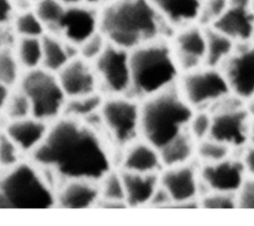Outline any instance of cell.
<instances>
[{"mask_svg": "<svg viewBox=\"0 0 254 226\" xmlns=\"http://www.w3.org/2000/svg\"><path fill=\"white\" fill-rule=\"evenodd\" d=\"M98 7L65 5L64 11L52 32L66 43L79 47L99 31Z\"/></svg>", "mask_w": 254, "mask_h": 226, "instance_id": "7c38bea8", "label": "cell"}, {"mask_svg": "<svg viewBox=\"0 0 254 226\" xmlns=\"http://www.w3.org/2000/svg\"><path fill=\"white\" fill-rule=\"evenodd\" d=\"M32 157L34 164L58 183L69 178L98 182L112 170L108 149L97 130L66 116L56 119L49 127Z\"/></svg>", "mask_w": 254, "mask_h": 226, "instance_id": "6da1fadb", "label": "cell"}, {"mask_svg": "<svg viewBox=\"0 0 254 226\" xmlns=\"http://www.w3.org/2000/svg\"><path fill=\"white\" fill-rule=\"evenodd\" d=\"M14 5L16 6L17 11L18 10H24V9H29V8H33L35 3L38 0H12Z\"/></svg>", "mask_w": 254, "mask_h": 226, "instance_id": "ee69618b", "label": "cell"}, {"mask_svg": "<svg viewBox=\"0 0 254 226\" xmlns=\"http://www.w3.org/2000/svg\"><path fill=\"white\" fill-rule=\"evenodd\" d=\"M0 176V207L45 209L56 204L55 181L36 164L19 163Z\"/></svg>", "mask_w": 254, "mask_h": 226, "instance_id": "5b68a950", "label": "cell"}, {"mask_svg": "<svg viewBox=\"0 0 254 226\" xmlns=\"http://www.w3.org/2000/svg\"><path fill=\"white\" fill-rule=\"evenodd\" d=\"M102 102L103 99L97 92L76 98H66L63 114L84 122L99 112Z\"/></svg>", "mask_w": 254, "mask_h": 226, "instance_id": "4316f807", "label": "cell"}, {"mask_svg": "<svg viewBox=\"0 0 254 226\" xmlns=\"http://www.w3.org/2000/svg\"><path fill=\"white\" fill-rule=\"evenodd\" d=\"M160 185L170 196L172 204L182 207L194 206L202 194L199 166L191 162L182 166L165 168L160 174Z\"/></svg>", "mask_w": 254, "mask_h": 226, "instance_id": "8fae6325", "label": "cell"}, {"mask_svg": "<svg viewBox=\"0 0 254 226\" xmlns=\"http://www.w3.org/2000/svg\"><path fill=\"white\" fill-rule=\"evenodd\" d=\"M98 10L99 31L128 51L175 33L150 0H106Z\"/></svg>", "mask_w": 254, "mask_h": 226, "instance_id": "7a4b0ae2", "label": "cell"}, {"mask_svg": "<svg viewBox=\"0 0 254 226\" xmlns=\"http://www.w3.org/2000/svg\"><path fill=\"white\" fill-rule=\"evenodd\" d=\"M9 92V89L3 87L1 84H0V111L2 110L3 108V105H4V102H5V99L7 97V94Z\"/></svg>", "mask_w": 254, "mask_h": 226, "instance_id": "f6af8a7d", "label": "cell"}, {"mask_svg": "<svg viewBox=\"0 0 254 226\" xmlns=\"http://www.w3.org/2000/svg\"><path fill=\"white\" fill-rule=\"evenodd\" d=\"M121 167L122 170L137 173H160L164 168L160 151L144 139L127 145Z\"/></svg>", "mask_w": 254, "mask_h": 226, "instance_id": "d6986e66", "label": "cell"}, {"mask_svg": "<svg viewBox=\"0 0 254 226\" xmlns=\"http://www.w3.org/2000/svg\"><path fill=\"white\" fill-rule=\"evenodd\" d=\"M49 127L34 116L9 121L4 129L21 152L33 153L44 141Z\"/></svg>", "mask_w": 254, "mask_h": 226, "instance_id": "ffe728a7", "label": "cell"}, {"mask_svg": "<svg viewBox=\"0 0 254 226\" xmlns=\"http://www.w3.org/2000/svg\"><path fill=\"white\" fill-rule=\"evenodd\" d=\"M211 138L233 151L243 150L250 144L251 116L245 102L231 94L210 110Z\"/></svg>", "mask_w": 254, "mask_h": 226, "instance_id": "ba28073f", "label": "cell"}, {"mask_svg": "<svg viewBox=\"0 0 254 226\" xmlns=\"http://www.w3.org/2000/svg\"><path fill=\"white\" fill-rule=\"evenodd\" d=\"M21 153L20 149L10 139L5 130L0 131V168L8 170L21 163Z\"/></svg>", "mask_w": 254, "mask_h": 226, "instance_id": "8d00e7d4", "label": "cell"}, {"mask_svg": "<svg viewBox=\"0 0 254 226\" xmlns=\"http://www.w3.org/2000/svg\"><path fill=\"white\" fill-rule=\"evenodd\" d=\"M109 42L105 36L98 31L78 47V56L83 59L93 62L106 49Z\"/></svg>", "mask_w": 254, "mask_h": 226, "instance_id": "e575fe53", "label": "cell"}, {"mask_svg": "<svg viewBox=\"0 0 254 226\" xmlns=\"http://www.w3.org/2000/svg\"><path fill=\"white\" fill-rule=\"evenodd\" d=\"M17 12L12 0H0V27L10 26Z\"/></svg>", "mask_w": 254, "mask_h": 226, "instance_id": "ab89813d", "label": "cell"}, {"mask_svg": "<svg viewBox=\"0 0 254 226\" xmlns=\"http://www.w3.org/2000/svg\"><path fill=\"white\" fill-rule=\"evenodd\" d=\"M42 67L54 73L59 72L70 59L78 56V47L70 45L59 36L47 32L42 37Z\"/></svg>", "mask_w": 254, "mask_h": 226, "instance_id": "603a6c76", "label": "cell"}, {"mask_svg": "<svg viewBox=\"0 0 254 226\" xmlns=\"http://www.w3.org/2000/svg\"><path fill=\"white\" fill-rule=\"evenodd\" d=\"M2 110L9 121L32 116L31 104L26 94L20 89L7 94Z\"/></svg>", "mask_w": 254, "mask_h": 226, "instance_id": "d6a6232c", "label": "cell"}, {"mask_svg": "<svg viewBox=\"0 0 254 226\" xmlns=\"http://www.w3.org/2000/svg\"><path fill=\"white\" fill-rule=\"evenodd\" d=\"M98 182L100 197L97 203L113 204L114 206H124L126 204L121 172L110 170Z\"/></svg>", "mask_w": 254, "mask_h": 226, "instance_id": "f1b7e54d", "label": "cell"}, {"mask_svg": "<svg viewBox=\"0 0 254 226\" xmlns=\"http://www.w3.org/2000/svg\"><path fill=\"white\" fill-rule=\"evenodd\" d=\"M22 69L13 48L5 47L0 50V84L3 87L10 89L19 83Z\"/></svg>", "mask_w": 254, "mask_h": 226, "instance_id": "f546056e", "label": "cell"}, {"mask_svg": "<svg viewBox=\"0 0 254 226\" xmlns=\"http://www.w3.org/2000/svg\"><path fill=\"white\" fill-rule=\"evenodd\" d=\"M237 207L254 208V177L247 176L243 185L236 193Z\"/></svg>", "mask_w": 254, "mask_h": 226, "instance_id": "f35d334b", "label": "cell"}, {"mask_svg": "<svg viewBox=\"0 0 254 226\" xmlns=\"http://www.w3.org/2000/svg\"><path fill=\"white\" fill-rule=\"evenodd\" d=\"M18 38H42L47 29L33 8L18 10L11 23Z\"/></svg>", "mask_w": 254, "mask_h": 226, "instance_id": "83f0119b", "label": "cell"}, {"mask_svg": "<svg viewBox=\"0 0 254 226\" xmlns=\"http://www.w3.org/2000/svg\"><path fill=\"white\" fill-rule=\"evenodd\" d=\"M198 203L204 208L210 209H228L237 207L236 194L208 191L203 193L198 200Z\"/></svg>", "mask_w": 254, "mask_h": 226, "instance_id": "74e56055", "label": "cell"}, {"mask_svg": "<svg viewBox=\"0 0 254 226\" xmlns=\"http://www.w3.org/2000/svg\"><path fill=\"white\" fill-rule=\"evenodd\" d=\"M175 31L198 23L202 0H150Z\"/></svg>", "mask_w": 254, "mask_h": 226, "instance_id": "44dd1931", "label": "cell"}, {"mask_svg": "<svg viewBox=\"0 0 254 226\" xmlns=\"http://www.w3.org/2000/svg\"><path fill=\"white\" fill-rule=\"evenodd\" d=\"M210 27L220 31L236 44L250 43L254 30V14L249 6L229 4L227 10Z\"/></svg>", "mask_w": 254, "mask_h": 226, "instance_id": "ac0fdd59", "label": "cell"}, {"mask_svg": "<svg viewBox=\"0 0 254 226\" xmlns=\"http://www.w3.org/2000/svg\"><path fill=\"white\" fill-rule=\"evenodd\" d=\"M196 142L187 132L181 134L162 149L160 155L164 168L186 165L195 160Z\"/></svg>", "mask_w": 254, "mask_h": 226, "instance_id": "cb8c5ba5", "label": "cell"}, {"mask_svg": "<svg viewBox=\"0 0 254 226\" xmlns=\"http://www.w3.org/2000/svg\"><path fill=\"white\" fill-rule=\"evenodd\" d=\"M250 144L254 145V117L251 118L250 124Z\"/></svg>", "mask_w": 254, "mask_h": 226, "instance_id": "bcb514c9", "label": "cell"}, {"mask_svg": "<svg viewBox=\"0 0 254 226\" xmlns=\"http://www.w3.org/2000/svg\"><path fill=\"white\" fill-rule=\"evenodd\" d=\"M99 116L101 128L117 145L127 146L140 135V104L128 95L103 100Z\"/></svg>", "mask_w": 254, "mask_h": 226, "instance_id": "9c48e42d", "label": "cell"}, {"mask_svg": "<svg viewBox=\"0 0 254 226\" xmlns=\"http://www.w3.org/2000/svg\"><path fill=\"white\" fill-rule=\"evenodd\" d=\"M249 8H250L251 12L254 14V0H251V1H250V4H249Z\"/></svg>", "mask_w": 254, "mask_h": 226, "instance_id": "7dc6e473", "label": "cell"}, {"mask_svg": "<svg viewBox=\"0 0 254 226\" xmlns=\"http://www.w3.org/2000/svg\"><path fill=\"white\" fill-rule=\"evenodd\" d=\"M199 176L202 194L208 191L236 194L246 180L247 173L241 159L230 156L217 163L200 165Z\"/></svg>", "mask_w": 254, "mask_h": 226, "instance_id": "5bb4252c", "label": "cell"}, {"mask_svg": "<svg viewBox=\"0 0 254 226\" xmlns=\"http://www.w3.org/2000/svg\"><path fill=\"white\" fill-rule=\"evenodd\" d=\"M178 89L194 111H210L232 94L222 70L207 65L182 73Z\"/></svg>", "mask_w": 254, "mask_h": 226, "instance_id": "52a82bcc", "label": "cell"}, {"mask_svg": "<svg viewBox=\"0 0 254 226\" xmlns=\"http://www.w3.org/2000/svg\"><path fill=\"white\" fill-rule=\"evenodd\" d=\"M131 95L147 98L178 87L182 70L167 39L130 51Z\"/></svg>", "mask_w": 254, "mask_h": 226, "instance_id": "3957f363", "label": "cell"}, {"mask_svg": "<svg viewBox=\"0 0 254 226\" xmlns=\"http://www.w3.org/2000/svg\"><path fill=\"white\" fill-rule=\"evenodd\" d=\"M229 0H202L198 24L203 27L212 26L227 10Z\"/></svg>", "mask_w": 254, "mask_h": 226, "instance_id": "d590c367", "label": "cell"}, {"mask_svg": "<svg viewBox=\"0 0 254 226\" xmlns=\"http://www.w3.org/2000/svg\"><path fill=\"white\" fill-rule=\"evenodd\" d=\"M18 37L14 33L11 25L0 27V50L5 47L13 48Z\"/></svg>", "mask_w": 254, "mask_h": 226, "instance_id": "b9f144b4", "label": "cell"}, {"mask_svg": "<svg viewBox=\"0 0 254 226\" xmlns=\"http://www.w3.org/2000/svg\"><path fill=\"white\" fill-rule=\"evenodd\" d=\"M193 111L178 87L147 97L140 105V135L160 150L187 132Z\"/></svg>", "mask_w": 254, "mask_h": 226, "instance_id": "277c9868", "label": "cell"}, {"mask_svg": "<svg viewBox=\"0 0 254 226\" xmlns=\"http://www.w3.org/2000/svg\"><path fill=\"white\" fill-rule=\"evenodd\" d=\"M99 197V185L88 179H64L56 188V204L64 208H88L97 204Z\"/></svg>", "mask_w": 254, "mask_h": 226, "instance_id": "e0dca14e", "label": "cell"}, {"mask_svg": "<svg viewBox=\"0 0 254 226\" xmlns=\"http://www.w3.org/2000/svg\"><path fill=\"white\" fill-rule=\"evenodd\" d=\"M65 5L61 0H38L33 9L45 25L47 32H52L60 21Z\"/></svg>", "mask_w": 254, "mask_h": 226, "instance_id": "1f68e13d", "label": "cell"}, {"mask_svg": "<svg viewBox=\"0 0 254 226\" xmlns=\"http://www.w3.org/2000/svg\"><path fill=\"white\" fill-rule=\"evenodd\" d=\"M231 93L244 102L254 97V44H237L233 54L220 68Z\"/></svg>", "mask_w": 254, "mask_h": 226, "instance_id": "4fadbf2b", "label": "cell"}, {"mask_svg": "<svg viewBox=\"0 0 254 226\" xmlns=\"http://www.w3.org/2000/svg\"><path fill=\"white\" fill-rule=\"evenodd\" d=\"M233 150L225 144L208 137L196 143L195 159L200 165H207L217 163L230 156Z\"/></svg>", "mask_w": 254, "mask_h": 226, "instance_id": "4dcf8cb0", "label": "cell"}, {"mask_svg": "<svg viewBox=\"0 0 254 226\" xmlns=\"http://www.w3.org/2000/svg\"><path fill=\"white\" fill-rule=\"evenodd\" d=\"M171 45L182 73L205 65V27L196 23L176 30Z\"/></svg>", "mask_w": 254, "mask_h": 226, "instance_id": "9a60e30c", "label": "cell"}, {"mask_svg": "<svg viewBox=\"0 0 254 226\" xmlns=\"http://www.w3.org/2000/svg\"><path fill=\"white\" fill-rule=\"evenodd\" d=\"M57 76L66 98H76L97 92L98 80L92 62L75 56L70 59Z\"/></svg>", "mask_w": 254, "mask_h": 226, "instance_id": "2e32d148", "label": "cell"}, {"mask_svg": "<svg viewBox=\"0 0 254 226\" xmlns=\"http://www.w3.org/2000/svg\"><path fill=\"white\" fill-rule=\"evenodd\" d=\"M247 176L254 177V145L249 144L243 150L240 157Z\"/></svg>", "mask_w": 254, "mask_h": 226, "instance_id": "60d3db41", "label": "cell"}, {"mask_svg": "<svg viewBox=\"0 0 254 226\" xmlns=\"http://www.w3.org/2000/svg\"><path fill=\"white\" fill-rule=\"evenodd\" d=\"M251 43L254 44V30H253V34H252V40H251Z\"/></svg>", "mask_w": 254, "mask_h": 226, "instance_id": "c3c4849f", "label": "cell"}, {"mask_svg": "<svg viewBox=\"0 0 254 226\" xmlns=\"http://www.w3.org/2000/svg\"><path fill=\"white\" fill-rule=\"evenodd\" d=\"M92 64L102 91L110 96L131 93L130 51L109 43Z\"/></svg>", "mask_w": 254, "mask_h": 226, "instance_id": "30bf717a", "label": "cell"}, {"mask_svg": "<svg viewBox=\"0 0 254 226\" xmlns=\"http://www.w3.org/2000/svg\"><path fill=\"white\" fill-rule=\"evenodd\" d=\"M20 89L31 104L32 116L45 122L56 120L66 101L57 73L43 67L26 70L19 81Z\"/></svg>", "mask_w": 254, "mask_h": 226, "instance_id": "8992f818", "label": "cell"}, {"mask_svg": "<svg viewBox=\"0 0 254 226\" xmlns=\"http://www.w3.org/2000/svg\"><path fill=\"white\" fill-rule=\"evenodd\" d=\"M66 5H85L98 7L101 6L106 0H61Z\"/></svg>", "mask_w": 254, "mask_h": 226, "instance_id": "7bdbcfd3", "label": "cell"}, {"mask_svg": "<svg viewBox=\"0 0 254 226\" xmlns=\"http://www.w3.org/2000/svg\"><path fill=\"white\" fill-rule=\"evenodd\" d=\"M212 117L209 110H195L190 120L188 133L197 143L210 136Z\"/></svg>", "mask_w": 254, "mask_h": 226, "instance_id": "836d02e7", "label": "cell"}, {"mask_svg": "<svg viewBox=\"0 0 254 226\" xmlns=\"http://www.w3.org/2000/svg\"><path fill=\"white\" fill-rule=\"evenodd\" d=\"M13 49L21 67L25 71L42 67V38H18Z\"/></svg>", "mask_w": 254, "mask_h": 226, "instance_id": "484cf974", "label": "cell"}, {"mask_svg": "<svg viewBox=\"0 0 254 226\" xmlns=\"http://www.w3.org/2000/svg\"><path fill=\"white\" fill-rule=\"evenodd\" d=\"M206 55L205 65L221 68L233 54L237 44L213 27H205Z\"/></svg>", "mask_w": 254, "mask_h": 226, "instance_id": "d4e9b609", "label": "cell"}, {"mask_svg": "<svg viewBox=\"0 0 254 226\" xmlns=\"http://www.w3.org/2000/svg\"><path fill=\"white\" fill-rule=\"evenodd\" d=\"M121 174L126 204L134 207L150 204L160 185V173H137L122 170Z\"/></svg>", "mask_w": 254, "mask_h": 226, "instance_id": "7402d4cb", "label": "cell"}]
</instances>
